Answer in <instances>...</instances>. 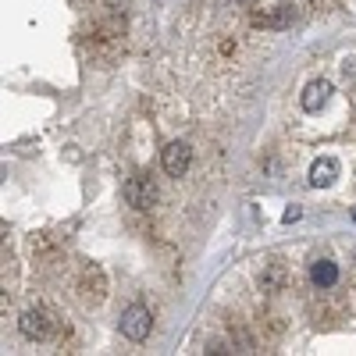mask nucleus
<instances>
[{"mask_svg":"<svg viewBox=\"0 0 356 356\" xmlns=\"http://www.w3.org/2000/svg\"><path fill=\"white\" fill-rule=\"evenodd\" d=\"M75 289L86 303H104L107 300V275H104V267L100 264H86L79 278H75Z\"/></svg>","mask_w":356,"mask_h":356,"instance_id":"nucleus-1","label":"nucleus"},{"mask_svg":"<svg viewBox=\"0 0 356 356\" xmlns=\"http://www.w3.org/2000/svg\"><path fill=\"white\" fill-rule=\"evenodd\" d=\"M125 203L136 207V211H150V207L157 203V186L150 175H132L125 182Z\"/></svg>","mask_w":356,"mask_h":356,"instance_id":"nucleus-2","label":"nucleus"},{"mask_svg":"<svg viewBox=\"0 0 356 356\" xmlns=\"http://www.w3.org/2000/svg\"><path fill=\"white\" fill-rule=\"evenodd\" d=\"M150 328H154V317H150V310L146 307H129L125 314H122V335L125 339H132V342H143V339H150Z\"/></svg>","mask_w":356,"mask_h":356,"instance_id":"nucleus-3","label":"nucleus"},{"mask_svg":"<svg viewBox=\"0 0 356 356\" xmlns=\"http://www.w3.org/2000/svg\"><path fill=\"white\" fill-rule=\"evenodd\" d=\"M18 328L25 339H33V342H47L54 335V317L47 310H25L22 321H18Z\"/></svg>","mask_w":356,"mask_h":356,"instance_id":"nucleus-4","label":"nucleus"},{"mask_svg":"<svg viewBox=\"0 0 356 356\" xmlns=\"http://www.w3.org/2000/svg\"><path fill=\"white\" fill-rule=\"evenodd\" d=\"M161 164L171 178H182L193 164V150H189V143H168L164 146V154H161Z\"/></svg>","mask_w":356,"mask_h":356,"instance_id":"nucleus-5","label":"nucleus"},{"mask_svg":"<svg viewBox=\"0 0 356 356\" xmlns=\"http://www.w3.org/2000/svg\"><path fill=\"white\" fill-rule=\"evenodd\" d=\"M253 25H260V29H285V25H292V8L289 4L257 8L253 11Z\"/></svg>","mask_w":356,"mask_h":356,"instance_id":"nucleus-6","label":"nucleus"},{"mask_svg":"<svg viewBox=\"0 0 356 356\" xmlns=\"http://www.w3.org/2000/svg\"><path fill=\"white\" fill-rule=\"evenodd\" d=\"M335 178H339V161H335V157H317V161L310 164V182H314L317 189L332 186Z\"/></svg>","mask_w":356,"mask_h":356,"instance_id":"nucleus-7","label":"nucleus"},{"mask_svg":"<svg viewBox=\"0 0 356 356\" xmlns=\"http://www.w3.org/2000/svg\"><path fill=\"white\" fill-rule=\"evenodd\" d=\"M328 97H332V82H324V79H317V82H310L307 89H303V111H321L324 104H328Z\"/></svg>","mask_w":356,"mask_h":356,"instance_id":"nucleus-8","label":"nucleus"},{"mask_svg":"<svg viewBox=\"0 0 356 356\" xmlns=\"http://www.w3.org/2000/svg\"><path fill=\"white\" fill-rule=\"evenodd\" d=\"M285 282H289V271H285L282 264H267L264 271H260V289L264 292H282Z\"/></svg>","mask_w":356,"mask_h":356,"instance_id":"nucleus-9","label":"nucleus"},{"mask_svg":"<svg viewBox=\"0 0 356 356\" xmlns=\"http://www.w3.org/2000/svg\"><path fill=\"white\" fill-rule=\"evenodd\" d=\"M310 278H314L317 289H332V285L339 282V267H335L332 260H317L314 271H310Z\"/></svg>","mask_w":356,"mask_h":356,"instance_id":"nucleus-10","label":"nucleus"},{"mask_svg":"<svg viewBox=\"0 0 356 356\" xmlns=\"http://www.w3.org/2000/svg\"><path fill=\"white\" fill-rule=\"evenodd\" d=\"M232 346H235V353H253V339L239 328V332H232Z\"/></svg>","mask_w":356,"mask_h":356,"instance_id":"nucleus-11","label":"nucleus"},{"mask_svg":"<svg viewBox=\"0 0 356 356\" xmlns=\"http://www.w3.org/2000/svg\"><path fill=\"white\" fill-rule=\"evenodd\" d=\"M300 214H303L300 207H289V211L282 214V221H285V225H292V221H300Z\"/></svg>","mask_w":356,"mask_h":356,"instance_id":"nucleus-12","label":"nucleus"},{"mask_svg":"<svg viewBox=\"0 0 356 356\" xmlns=\"http://www.w3.org/2000/svg\"><path fill=\"white\" fill-rule=\"evenodd\" d=\"M353 221H356V211H353Z\"/></svg>","mask_w":356,"mask_h":356,"instance_id":"nucleus-13","label":"nucleus"}]
</instances>
